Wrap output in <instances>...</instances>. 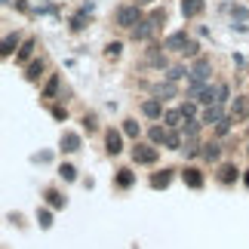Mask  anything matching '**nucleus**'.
<instances>
[{
	"label": "nucleus",
	"mask_w": 249,
	"mask_h": 249,
	"mask_svg": "<svg viewBox=\"0 0 249 249\" xmlns=\"http://www.w3.org/2000/svg\"><path fill=\"white\" fill-rule=\"evenodd\" d=\"M243 181H246V185H249V169H246V176H243Z\"/></svg>",
	"instance_id": "43"
},
{
	"label": "nucleus",
	"mask_w": 249,
	"mask_h": 249,
	"mask_svg": "<svg viewBox=\"0 0 249 249\" xmlns=\"http://www.w3.org/2000/svg\"><path fill=\"white\" fill-rule=\"evenodd\" d=\"M191 43L188 31H172L166 40H163V50H176V53H185V46Z\"/></svg>",
	"instance_id": "6"
},
{
	"label": "nucleus",
	"mask_w": 249,
	"mask_h": 249,
	"mask_svg": "<svg viewBox=\"0 0 249 249\" xmlns=\"http://www.w3.org/2000/svg\"><path fill=\"white\" fill-rule=\"evenodd\" d=\"M139 3H142V6H145V3H151V0H139ZM139 3H136V6H139Z\"/></svg>",
	"instance_id": "44"
},
{
	"label": "nucleus",
	"mask_w": 249,
	"mask_h": 249,
	"mask_svg": "<svg viewBox=\"0 0 249 249\" xmlns=\"http://www.w3.org/2000/svg\"><path fill=\"white\" fill-rule=\"evenodd\" d=\"M200 154H203V160H209V163H213V160H218V157H222V148H218V142H206Z\"/></svg>",
	"instance_id": "21"
},
{
	"label": "nucleus",
	"mask_w": 249,
	"mask_h": 249,
	"mask_svg": "<svg viewBox=\"0 0 249 249\" xmlns=\"http://www.w3.org/2000/svg\"><path fill=\"white\" fill-rule=\"evenodd\" d=\"M132 160L142 166H151V163H157V148H151V145H136L132 148Z\"/></svg>",
	"instance_id": "4"
},
{
	"label": "nucleus",
	"mask_w": 249,
	"mask_h": 249,
	"mask_svg": "<svg viewBox=\"0 0 249 249\" xmlns=\"http://www.w3.org/2000/svg\"><path fill=\"white\" fill-rule=\"evenodd\" d=\"M228 99H231V86H228V83H222V92H218V105H225Z\"/></svg>",
	"instance_id": "37"
},
{
	"label": "nucleus",
	"mask_w": 249,
	"mask_h": 249,
	"mask_svg": "<svg viewBox=\"0 0 249 249\" xmlns=\"http://www.w3.org/2000/svg\"><path fill=\"white\" fill-rule=\"evenodd\" d=\"M172 181V169H163V172H154L151 176V188H166Z\"/></svg>",
	"instance_id": "23"
},
{
	"label": "nucleus",
	"mask_w": 249,
	"mask_h": 249,
	"mask_svg": "<svg viewBox=\"0 0 249 249\" xmlns=\"http://www.w3.org/2000/svg\"><path fill=\"white\" fill-rule=\"evenodd\" d=\"M46 203H50L53 209H62L65 206V197L59 194V191H46Z\"/></svg>",
	"instance_id": "28"
},
{
	"label": "nucleus",
	"mask_w": 249,
	"mask_h": 249,
	"mask_svg": "<svg viewBox=\"0 0 249 249\" xmlns=\"http://www.w3.org/2000/svg\"><path fill=\"white\" fill-rule=\"evenodd\" d=\"M123 136L139 139V123H136V120H123Z\"/></svg>",
	"instance_id": "32"
},
{
	"label": "nucleus",
	"mask_w": 249,
	"mask_h": 249,
	"mask_svg": "<svg viewBox=\"0 0 249 249\" xmlns=\"http://www.w3.org/2000/svg\"><path fill=\"white\" fill-rule=\"evenodd\" d=\"M181 13H185L188 18H194L203 13V0H181Z\"/></svg>",
	"instance_id": "19"
},
{
	"label": "nucleus",
	"mask_w": 249,
	"mask_h": 249,
	"mask_svg": "<svg viewBox=\"0 0 249 249\" xmlns=\"http://www.w3.org/2000/svg\"><path fill=\"white\" fill-rule=\"evenodd\" d=\"M181 114H185V117H194V114H197V102H185V105H181Z\"/></svg>",
	"instance_id": "36"
},
{
	"label": "nucleus",
	"mask_w": 249,
	"mask_h": 249,
	"mask_svg": "<svg viewBox=\"0 0 249 249\" xmlns=\"http://www.w3.org/2000/svg\"><path fill=\"white\" fill-rule=\"evenodd\" d=\"M139 22H142L139 6H120V9H117V25H120V28H129V31H132Z\"/></svg>",
	"instance_id": "2"
},
{
	"label": "nucleus",
	"mask_w": 249,
	"mask_h": 249,
	"mask_svg": "<svg viewBox=\"0 0 249 249\" xmlns=\"http://www.w3.org/2000/svg\"><path fill=\"white\" fill-rule=\"evenodd\" d=\"M83 123H86V129H89V132L95 129V117H89V114H86V120H83Z\"/></svg>",
	"instance_id": "42"
},
{
	"label": "nucleus",
	"mask_w": 249,
	"mask_h": 249,
	"mask_svg": "<svg viewBox=\"0 0 249 249\" xmlns=\"http://www.w3.org/2000/svg\"><path fill=\"white\" fill-rule=\"evenodd\" d=\"M225 117H228V114H225L222 105H206V111H203V117H200V120H203V126H218Z\"/></svg>",
	"instance_id": "7"
},
{
	"label": "nucleus",
	"mask_w": 249,
	"mask_h": 249,
	"mask_svg": "<svg viewBox=\"0 0 249 249\" xmlns=\"http://www.w3.org/2000/svg\"><path fill=\"white\" fill-rule=\"evenodd\" d=\"M209 74H213V65H209V59H197L194 65H191V83H209Z\"/></svg>",
	"instance_id": "3"
},
{
	"label": "nucleus",
	"mask_w": 249,
	"mask_h": 249,
	"mask_svg": "<svg viewBox=\"0 0 249 249\" xmlns=\"http://www.w3.org/2000/svg\"><path fill=\"white\" fill-rule=\"evenodd\" d=\"M237 176H240V172H237V166H231V163H225L218 169V181H222V185H234Z\"/></svg>",
	"instance_id": "17"
},
{
	"label": "nucleus",
	"mask_w": 249,
	"mask_h": 249,
	"mask_svg": "<svg viewBox=\"0 0 249 249\" xmlns=\"http://www.w3.org/2000/svg\"><path fill=\"white\" fill-rule=\"evenodd\" d=\"M105 145H108V154H120L123 151V136L117 129H108L105 132Z\"/></svg>",
	"instance_id": "10"
},
{
	"label": "nucleus",
	"mask_w": 249,
	"mask_h": 249,
	"mask_svg": "<svg viewBox=\"0 0 249 249\" xmlns=\"http://www.w3.org/2000/svg\"><path fill=\"white\" fill-rule=\"evenodd\" d=\"M231 123H234V117L228 114V117H225V120H222V123L215 126V132H218V136H225V132H231Z\"/></svg>",
	"instance_id": "35"
},
{
	"label": "nucleus",
	"mask_w": 249,
	"mask_h": 249,
	"mask_svg": "<svg viewBox=\"0 0 249 249\" xmlns=\"http://www.w3.org/2000/svg\"><path fill=\"white\" fill-rule=\"evenodd\" d=\"M163 145H166L169 151H181V148H185V142H181V132L169 129V132H166V142H163Z\"/></svg>",
	"instance_id": "22"
},
{
	"label": "nucleus",
	"mask_w": 249,
	"mask_h": 249,
	"mask_svg": "<svg viewBox=\"0 0 249 249\" xmlns=\"http://www.w3.org/2000/svg\"><path fill=\"white\" fill-rule=\"evenodd\" d=\"M142 114H145V117L148 120H163V102H160V99H145V102H142Z\"/></svg>",
	"instance_id": "8"
},
{
	"label": "nucleus",
	"mask_w": 249,
	"mask_h": 249,
	"mask_svg": "<svg viewBox=\"0 0 249 249\" xmlns=\"http://www.w3.org/2000/svg\"><path fill=\"white\" fill-rule=\"evenodd\" d=\"M89 13H92V3H86L80 13L71 18V31H83V28H86V18H89Z\"/></svg>",
	"instance_id": "16"
},
{
	"label": "nucleus",
	"mask_w": 249,
	"mask_h": 249,
	"mask_svg": "<svg viewBox=\"0 0 249 249\" xmlns=\"http://www.w3.org/2000/svg\"><path fill=\"white\" fill-rule=\"evenodd\" d=\"M120 50H123V46H120V43H108V50H105V53H108V55H111V59H117V55H120Z\"/></svg>",
	"instance_id": "39"
},
{
	"label": "nucleus",
	"mask_w": 249,
	"mask_h": 249,
	"mask_svg": "<svg viewBox=\"0 0 249 249\" xmlns=\"http://www.w3.org/2000/svg\"><path fill=\"white\" fill-rule=\"evenodd\" d=\"M181 151H185L188 157H197V154H200L203 148H200V142H197V139H188V142H185V148H181Z\"/></svg>",
	"instance_id": "31"
},
{
	"label": "nucleus",
	"mask_w": 249,
	"mask_h": 249,
	"mask_svg": "<svg viewBox=\"0 0 249 249\" xmlns=\"http://www.w3.org/2000/svg\"><path fill=\"white\" fill-rule=\"evenodd\" d=\"M176 95H178V89H176V83H172V80L154 86V99H160V102H169V99H176Z\"/></svg>",
	"instance_id": "9"
},
{
	"label": "nucleus",
	"mask_w": 249,
	"mask_h": 249,
	"mask_svg": "<svg viewBox=\"0 0 249 249\" xmlns=\"http://www.w3.org/2000/svg\"><path fill=\"white\" fill-rule=\"evenodd\" d=\"M59 176H62L65 181H77V169H74L71 163H65V166L59 169Z\"/></svg>",
	"instance_id": "33"
},
{
	"label": "nucleus",
	"mask_w": 249,
	"mask_h": 249,
	"mask_svg": "<svg viewBox=\"0 0 249 249\" xmlns=\"http://www.w3.org/2000/svg\"><path fill=\"white\" fill-rule=\"evenodd\" d=\"M185 74H191V68H185V65H172V68H166V80H181Z\"/></svg>",
	"instance_id": "26"
},
{
	"label": "nucleus",
	"mask_w": 249,
	"mask_h": 249,
	"mask_svg": "<svg viewBox=\"0 0 249 249\" xmlns=\"http://www.w3.org/2000/svg\"><path fill=\"white\" fill-rule=\"evenodd\" d=\"M246 154H249V148H246Z\"/></svg>",
	"instance_id": "45"
},
{
	"label": "nucleus",
	"mask_w": 249,
	"mask_h": 249,
	"mask_svg": "<svg viewBox=\"0 0 249 249\" xmlns=\"http://www.w3.org/2000/svg\"><path fill=\"white\" fill-rule=\"evenodd\" d=\"M197 53H200V43H197V40H191V43L185 46V53H181V55H197Z\"/></svg>",
	"instance_id": "38"
},
{
	"label": "nucleus",
	"mask_w": 249,
	"mask_h": 249,
	"mask_svg": "<svg viewBox=\"0 0 249 249\" xmlns=\"http://www.w3.org/2000/svg\"><path fill=\"white\" fill-rule=\"evenodd\" d=\"M132 181H136V176H132V169H117V176H114V185L117 188H132Z\"/></svg>",
	"instance_id": "18"
},
{
	"label": "nucleus",
	"mask_w": 249,
	"mask_h": 249,
	"mask_svg": "<svg viewBox=\"0 0 249 249\" xmlns=\"http://www.w3.org/2000/svg\"><path fill=\"white\" fill-rule=\"evenodd\" d=\"M62 151H65V154L80 151V136H77V132H65V136H62Z\"/></svg>",
	"instance_id": "14"
},
{
	"label": "nucleus",
	"mask_w": 249,
	"mask_h": 249,
	"mask_svg": "<svg viewBox=\"0 0 249 249\" xmlns=\"http://www.w3.org/2000/svg\"><path fill=\"white\" fill-rule=\"evenodd\" d=\"M163 18H166L163 9L151 13V18H142V22H139L136 28H132V37H136V40H148V37H151V34H154L157 28H160V22H163Z\"/></svg>",
	"instance_id": "1"
},
{
	"label": "nucleus",
	"mask_w": 249,
	"mask_h": 249,
	"mask_svg": "<svg viewBox=\"0 0 249 249\" xmlns=\"http://www.w3.org/2000/svg\"><path fill=\"white\" fill-rule=\"evenodd\" d=\"M218 92H222V83H203V89H200V95H197V102L200 105H218Z\"/></svg>",
	"instance_id": "5"
},
{
	"label": "nucleus",
	"mask_w": 249,
	"mask_h": 249,
	"mask_svg": "<svg viewBox=\"0 0 249 249\" xmlns=\"http://www.w3.org/2000/svg\"><path fill=\"white\" fill-rule=\"evenodd\" d=\"M37 222H40V228H50L53 225V213L50 209H40V213H37Z\"/></svg>",
	"instance_id": "34"
},
{
	"label": "nucleus",
	"mask_w": 249,
	"mask_h": 249,
	"mask_svg": "<svg viewBox=\"0 0 249 249\" xmlns=\"http://www.w3.org/2000/svg\"><path fill=\"white\" fill-rule=\"evenodd\" d=\"M34 40H25V46H22V50H18V55H16V59L18 62H28V59H31V53H34Z\"/></svg>",
	"instance_id": "30"
},
{
	"label": "nucleus",
	"mask_w": 249,
	"mask_h": 249,
	"mask_svg": "<svg viewBox=\"0 0 249 249\" xmlns=\"http://www.w3.org/2000/svg\"><path fill=\"white\" fill-rule=\"evenodd\" d=\"M16 46H18V34H6V40H3V55H13Z\"/></svg>",
	"instance_id": "29"
},
{
	"label": "nucleus",
	"mask_w": 249,
	"mask_h": 249,
	"mask_svg": "<svg viewBox=\"0 0 249 249\" xmlns=\"http://www.w3.org/2000/svg\"><path fill=\"white\" fill-rule=\"evenodd\" d=\"M234 18H240V22H243V18H249V9L246 6H234Z\"/></svg>",
	"instance_id": "40"
},
{
	"label": "nucleus",
	"mask_w": 249,
	"mask_h": 249,
	"mask_svg": "<svg viewBox=\"0 0 249 249\" xmlns=\"http://www.w3.org/2000/svg\"><path fill=\"white\" fill-rule=\"evenodd\" d=\"M246 114H249V102L237 95V99H234V105H231V117H234V120H243Z\"/></svg>",
	"instance_id": "20"
},
{
	"label": "nucleus",
	"mask_w": 249,
	"mask_h": 249,
	"mask_svg": "<svg viewBox=\"0 0 249 249\" xmlns=\"http://www.w3.org/2000/svg\"><path fill=\"white\" fill-rule=\"evenodd\" d=\"M28 80H40L43 77V62L40 59H34V62H28V74H25Z\"/></svg>",
	"instance_id": "25"
},
{
	"label": "nucleus",
	"mask_w": 249,
	"mask_h": 249,
	"mask_svg": "<svg viewBox=\"0 0 249 249\" xmlns=\"http://www.w3.org/2000/svg\"><path fill=\"white\" fill-rule=\"evenodd\" d=\"M181 178H185V185H188V188H203V172L194 169V166H188L185 172H181Z\"/></svg>",
	"instance_id": "13"
},
{
	"label": "nucleus",
	"mask_w": 249,
	"mask_h": 249,
	"mask_svg": "<svg viewBox=\"0 0 249 249\" xmlns=\"http://www.w3.org/2000/svg\"><path fill=\"white\" fill-rule=\"evenodd\" d=\"M59 86H62V77H59V74H53V77L46 80V86H43V99H53V95L59 92Z\"/></svg>",
	"instance_id": "24"
},
{
	"label": "nucleus",
	"mask_w": 249,
	"mask_h": 249,
	"mask_svg": "<svg viewBox=\"0 0 249 249\" xmlns=\"http://www.w3.org/2000/svg\"><path fill=\"white\" fill-rule=\"evenodd\" d=\"M53 117L55 120H65V117H68V111H65V108H53Z\"/></svg>",
	"instance_id": "41"
},
{
	"label": "nucleus",
	"mask_w": 249,
	"mask_h": 249,
	"mask_svg": "<svg viewBox=\"0 0 249 249\" xmlns=\"http://www.w3.org/2000/svg\"><path fill=\"white\" fill-rule=\"evenodd\" d=\"M200 126H203V120H197V117H185V123H181V132H185L188 139H197V136H200Z\"/></svg>",
	"instance_id": "15"
},
{
	"label": "nucleus",
	"mask_w": 249,
	"mask_h": 249,
	"mask_svg": "<svg viewBox=\"0 0 249 249\" xmlns=\"http://www.w3.org/2000/svg\"><path fill=\"white\" fill-rule=\"evenodd\" d=\"M166 132H169L166 126H151L148 129V139L154 142V145H163V142H166Z\"/></svg>",
	"instance_id": "27"
},
{
	"label": "nucleus",
	"mask_w": 249,
	"mask_h": 249,
	"mask_svg": "<svg viewBox=\"0 0 249 249\" xmlns=\"http://www.w3.org/2000/svg\"><path fill=\"white\" fill-rule=\"evenodd\" d=\"M185 123V114H181V108H169L166 114H163V126L166 129H176V126H181Z\"/></svg>",
	"instance_id": "12"
},
{
	"label": "nucleus",
	"mask_w": 249,
	"mask_h": 249,
	"mask_svg": "<svg viewBox=\"0 0 249 249\" xmlns=\"http://www.w3.org/2000/svg\"><path fill=\"white\" fill-rule=\"evenodd\" d=\"M145 62L148 65H154V68H169V65H166V55H163V50H160V46H151V50L145 53Z\"/></svg>",
	"instance_id": "11"
}]
</instances>
